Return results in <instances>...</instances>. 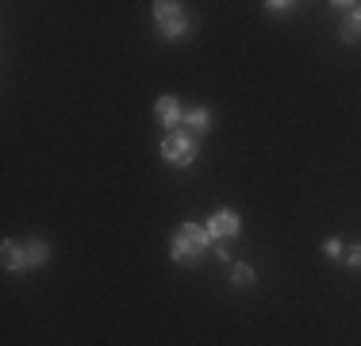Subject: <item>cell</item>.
<instances>
[{
  "label": "cell",
  "instance_id": "1",
  "mask_svg": "<svg viewBox=\"0 0 361 346\" xmlns=\"http://www.w3.org/2000/svg\"><path fill=\"white\" fill-rule=\"evenodd\" d=\"M212 246H216V239L208 235V227L196 223V220H185L180 231H173V239H169V258H173L177 266H196Z\"/></svg>",
  "mask_w": 361,
  "mask_h": 346
},
{
  "label": "cell",
  "instance_id": "2",
  "mask_svg": "<svg viewBox=\"0 0 361 346\" xmlns=\"http://www.w3.org/2000/svg\"><path fill=\"white\" fill-rule=\"evenodd\" d=\"M154 8V28L166 42H180L192 35V16L185 12V4H173V0H158Z\"/></svg>",
  "mask_w": 361,
  "mask_h": 346
},
{
  "label": "cell",
  "instance_id": "3",
  "mask_svg": "<svg viewBox=\"0 0 361 346\" xmlns=\"http://www.w3.org/2000/svg\"><path fill=\"white\" fill-rule=\"evenodd\" d=\"M161 158L177 169H188L196 158H200V138L188 135V131H169L161 138Z\"/></svg>",
  "mask_w": 361,
  "mask_h": 346
},
{
  "label": "cell",
  "instance_id": "4",
  "mask_svg": "<svg viewBox=\"0 0 361 346\" xmlns=\"http://www.w3.org/2000/svg\"><path fill=\"white\" fill-rule=\"evenodd\" d=\"M208 235L216 239V242H227V239H238L243 235V215L235 212V208H219V212H212L208 215Z\"/></svg>",
  "mask_w": 361,
  "mask_h": 346
},
{
  "label": "cell",
  "instance_id": "5",
  "mask_svg": "<svg viewBox=\"0 0 361 346\" xmlns=\"http://www.w3.org/2000/svg\"><path fill=\"white\" fill-rule=\"evenodd\" d=\"M154 119H158L161 127H166V135L169 131H180V119H185V108H180V100L177 97H158L154 100Z\"/></svg>",
  "mask_w": 361,
  "mask_h": 346
},
{
  "label": "cell",
  "instance_id": "6",
  "mask_svg": "<svg viewBox=\"0 0 361 346\" xmlns=\"http://www.w3.org/2000/svg\"><path fill=\"white\" fill-rule=\"evenodd\" d=\"M331 8L342 16V23H338L342 42H357L361 39V4H346V0H338V4H331Z\"/></svg>",
  "mask_w": 361,
  "mask_h": 346
},
{
  "label": "cell",
  "instance_id": "7",
  "mask_svg": "<svg viewBox=\"0 0 361 346\" xmlns=\"http://www.w3.org/2000/svg\"><path fill=\"white\" fill-rule=\"evenodd\" d=\"M20 254H23V273H27V270H39V266L50 262V242H47V239H27V242L20 246Z\"/></svg>",
  "mask_w": 361,
  "mask_h": 346
},
{
  "label": "cell",
  "instance_id": "8",
  "mask_svg": "<svg viewBox=\"0 0 361 346\" xmlns=\"http://www.w3.org/2000/svg\"><path fill=\"white\" fill-rule=\"evenodd\" d=\"M180 131H188V135H196V138H200V135H208V131H212V112L204 108V104H200V108H185V119H180Z\"/></svg>",
  "mask_w": 361,
  "mask_h": 346
},
{
  "label": "cell",
  "instance_id": "9",
  "mask_svg": "<svg viewBox=\"0 0 361 346\" xmlns=\"http://www.w3.org/2000/svg\"><path fill=\"white\" fill-rule=\"evenodd\" d=\"M0 250H4V258H0V262H4V270H8V273H23V254H20V242L4 239V242H0Z\"/></svg>",
  "mask_w": 361,
  "mask_h": 346
},
{
  "label": "cell",
  "instance_id": "10",
  "mask_svg": "<svg viewBox=\"0 0 361 346\" xmlns=\"http://www.w3.org/2000/svg\"><path fill=\"white\" fill-rule=\"evenodd\" d=\"M257 281V270L246 262H235L231 266V285H238V289H250V285Z\"/></svg>",
  "mask_w": 361,
  "mask_h": 346
},
{
  "label": "cell",
  "instance_id": "11",
  "mask_svg": "<svg viewBox=\"0 0 361 346\" xmlns=\"http://www.w3.org/2000/svg\"><path fill=\"white\" fill-rule=\"evenodd\" d=\"M323 254L331 258V262H342V258H346V246H342L338 239H323Z\"/></svg>",
  "mask_w": 361,
  "mask_h": 346
},
{
  "label": "cell",
  "instance_id": "12",
  "mask_svg": "<svg viewBox=\"0 0 361 346\" xmlns=\"http://www.w3.org/2000/svg\"><path fill=\"white\" fill-rule=\"evenodd\" d=\"M292 8H296V4H288V0H269V4H265V12H273V16H288Z\"/></svg>",
  "mask_w": 361,
  "mask_h": 346
},
{
  "label": "cell",
  "instance_id": "13",
  "mask_svg": "<svg viewBox=\"0 0 361 346\" xmlns=\"http://www.w3.org/2000/svg\"><path fill=\"white\" fill-rule=\"evenodd\" d=\"M342 262H346L350 270H361V242H357V246H350V250H346V258H342Z\"/></svg>",
  "mask_w": 361,
  "mask_h": 346
},
{
  "label": "cell",
  "instance_id": "14",
  "mask_svg": "<svg viewBox=\"0 0 361 346\" xmlns=\"http://www.w3.org/2000/svg\"><path fill=\"white\" fill-rule=\"evenodd\" d=\"M212 254L219 258L223 266H235V258H231V250H227V242H216V246H212Z\"/></svg>",
  "mask_w": 361,
  "mask_h": 346
}]
</instances>
